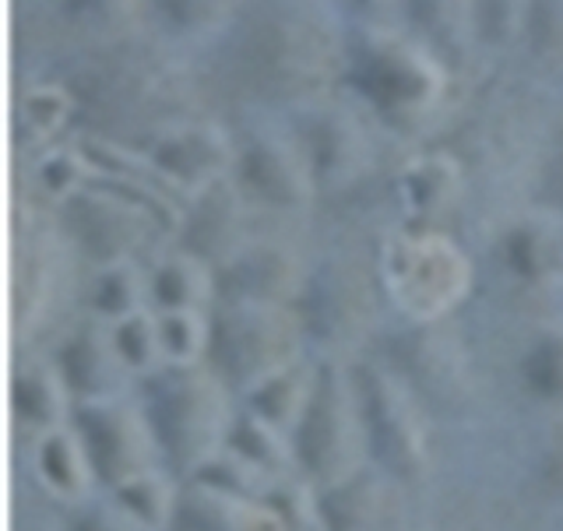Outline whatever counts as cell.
<instances>
[{
    "label": "cell",
    "instance_id": "obj_5",
    "mask_svg": "<svg viewBox=\"0 0 563 531\" xmlns=\"http://www.w3.org/2000/svg\"><path fill=\"white\" fill-rule=\"evenodd\" d=\"M225 117L236 141L233 184L243 198L261 215L310 219L321 204V193L286 110L264 102H236Z\"/></svg>",
    "mask_w": 563,
    "mask_h": 531
},
{
    "label": "cell",
    "instance_id": "obj_8",
    "mask_svg": "<svg viewBox=\"0 0 563 531\" xmlns=\"http://www.w3.org/2000/svg\"><path fill=\"white\" fill-rule=\"evenodd\" d=\"M137 148L148 155V163L158 169V176L187 204L208 187L233 176V158H236L233 128H229V117L222 120L211 110L166 123L163 131L148 134Z\"/></svg>",
    "mask_w": 563,
    "mask_h": 531
},
{
    "label": "cell",
    "instance_id": "obj_21",
    "mask_svg": "<svg viewBox=\"0 0 563 531\" xmlns=\"http://www.w3.org/2000/svg\"><path fill=\"white\" fill-rule=\"evenodd\" d=\"M145 289H152V281L145 272L137 268V261H117L96 268L92 278V310L106 321H123V317L137 313V303Z\"/></svg>",
    "mask_w": 563,
    "mask_h": 531
},
{
    "label": "cell",
    "instance_id": "obj_12",
    "mask_svg": "<svg viewBox=\"0 0 563 531\" xmlns=\"http://www.w3.org/2000/svg\"><path fill=\"white\" fill-rule=\"evenodd\" d=\"M264 222V219H261ZM289 236L251 233L233 257L216 268V289L222 299H254V303H282L303 289V261Z\"/></svg>",
    "mask_w": 563,
    "mask_h": 531
},
{
    "label": "cell",
    "instance_id": "obj_1",
    "mask_svg": "<svg viewBox=\"0 0 563 531\" xmlns=\"http://www.w3.org/2000/svg\"><path fill=\"white\" fill-rule=\"evenodd\" d=\"M352 18L339 0H246L205 67L236 102L292 106L339 88Z\"/></svg>",
    "mask_w": 563,
    "mask_h": 531
},
{
    "label": "cell",
    "instance_id": "obj_23",
    "mask_svg": "<svg viewBox=\"0 0 563 531\" xmlns=\"http://www.w3.org/2000/svg\"><path fill=\"white\" fill-rule=\"evenodd\" d=\"M158 339H163V352L169 359L187 363L211 342V328L201 321V310H163Z\"/></svg>",
    "mask_w": 563,
    "mask_h": 531
},
{
    "label": "cell",
    "instance_id": "obj_19",
    "mask_svg": "<svg viewBox=\"0 0 563 531\" xmlns=\"http://www.w3.org/2000/svg\"><path fill=\"white\" fill-rule=\"evenodd\" d=\"M515 57L563 85V0H528L525 32Z\"/></svg>",
    "mask_w": 563,
    "mask_h": 531
},
{
    "label": "cell",
    "instance_id": "obj_25",
    "mask_svg": "<svg viewBox=\"0 0 563 531\" xmlns=\"http://www.w3.org/2000/svg\"><path fill=\"white\" fill-rule=\"evenodd\" d=\"M352 22L401 25V0H339Z\"/></svg>",
    "mask_w": 563,
    "mask_h": 531
},
{
    "label": "cell",
    "instance_id": "obj_9",
    "mask_svg": "<svg viewBox=\"0 0 563 531\" xmlns=\"http://www.w3.org/2000/svg\"><path fill=\"white\" fill-rule=\"evenodd\" d=\"M208 349L229 377H272L292 359L296 321L282 310V303L222 299V310L211 321Z\"/></svg>",
    "mask_w": 563,
    "mask_h": 531
},
{
    "label": "cell",
    "instance_id": "obj_16",
    "mask_svg": "<svg viewBox=\"0 0 563 531\" xmlns=\"http://www.w3.org/2000/svg\"><path fill=\"white\" fill-rule=\"evenodd\" d=\"M246 0H145V25L194 57H208L233 29Z\"/></svg>",
    "mask_w": 563,
    "mask_h": 531
},
{
    "label": "cell",
    "instance_id": "obj_3",
    "mask_svg": "<svg viewBox=\"0 0 563 531\" xmlns=\"http://www.w3.org/2000/svg\"><path fill=\"white\" fill-rule=\"evenodd\" d=\"M342 85L405 145H427L448 131L475 81L457 78L405 25L352 22Z\"/></svg>",
    "mask_w": 563,
    "mask_h": 531
},
{
    "label": "cell",
    "instance_id": "obj_20",
    "mask_svg": "<svg viewBox=\"0 0 563 531\" xmlns=\"http://www.w3.org/2000/svg\"><path fill=\"white\" fill-rule=\"evenodd\" d=\"M528 0H472L475 43L486 67L510 60L521 46Z\"/></svg>",
    "mask_w": 563,
    "mask_h": 531
},
{
    "label": "cell",
    "instance_id": "obj_6",
    "mask_svg": "<svg viewBox=\"0 0 563 531\" xmlns=\"http://www.w3.org/2000/svg\"><path fill=\"white\" fill-rule=\"evenodd\" d=\"M377 272L391 303L412 321H437L472 286V257L448 229L391 222L377 240Z\"/></svg>",
    "mask_w": 563,
    "mask_h": 531
},
{
    "label": "cell",
    "instance_id": "obj_13",
    "mask_svg": "<svg viewBox=\"0 0 563 531\" xmlns=\"http://www.w3.org/2000/svg\"><path fill=\"white\" fill-rule=\"evenodd\" d=\"M261 211L243 198L240 187L233 184V176L216 187H208L187 204V215L176 243H184L187 251L205 257L208 264H219L225 257H233L240 246L251 240V233L261 225Z\"/></svg>",
    "mask_w": 563,
    "mask_h": 531
},
{
    "label": "cell",
    "instance_id": "obj_18",
    "mask_svg": "<svg viewBox=\"0 0 563 531\" xmlns=\"http://www.w3.org/2000/svg\"><path fill=\"white\" fill-rule=\"evenodd\" d=\"M14 166L29 169L25 190L46 208H60L67 198H75L78 190L92 184V163H88V155L75 134L57 141V145H49L46 152L29 158V163H14Z\"/></svg>",
    "mask_w": 563,
    "mask_h": 531
},
{
    "label": "cell",
    "instance_id": "obj_24",
    "mask_svg": "<svg viewBox=\"0 0 563 531\" xmlns=\"http://www.w3.org/2000/svg\"><path fill=\"white\" fill-rule=\"evenodd\" d=\"M536 201H545V204L563 208V117H560V123H556V134H553V141H550V152H545Z\"/></svg>",
    "mask_w": 563,
    "mask_h": 531
},
{
    "label": "cell",
    "instance_id": "obj_14",
    "mask_svg": "<svg viewBox=\"0 0 563 531\" xmlns=\"http://www.w3.org/2000/svg\"><path fill=\"white\" fill-rule=\"evenodd\" d=\"M78 99L53 75L18 78L14 106H11V141L14 163H29L49 145L78 131Z\"/></svg>",
    "mask_w": 563,
    "mask_h": 531
},
{
    "label": "cell",
    "instance_id": "obj_7",
    "mask_svg": "<svg viewBox=\"0 0 563 531\" xmlns=\"http://www.w3.org/2000/svg\"><path fill=\"white\" fill-rule=\"evenodd\" d=\"M64 236L88 264H117L145 257L158 240H173L145 208L123 198L120 190L92 180L75 198L53 208Z\"/></svg>",
    "mask_w": 563,
    "mask_h": 531
},
{
    "label": "cell",
    "instance_id": "obj_15",
    "mask_svg": "<svg viewBox=\"0 0 563 531\" xmlns=\"http://www.w3.org/2000/svg\"><path fill=\"white\" fill-rule=\"evenodd\" d=\"M401 25L416 32L462 81H479L486 60L475 43L472 0H401Z\"/></svg>",
    "mask_w": 563,
    "mask_h": 531
},
{
    "label": "cell",
    "instance_id": "obj_17",
    "mask_svg": "<svg viewBox=\"0 0 563 531\" xmlns=\"http://www.w3.org/2000/svg\"><path fill=\"white\" fill-rule=\"evenodd\" d=\"M148 281H152L148 292L158 303V310H205L208 299L219 292L211 264L176 240L169 243V251L158 254Z\"/></svg>",
    "mask_w": 563,
    "mask_h": 531
},
{
    "label": "cell",
    "instance_id": "obj_2",
    "mask_svg": "<svg viewBox=\"0 0 563 531\" xmlns=\"http://www.w3.org/2000/svg\"><path fill=\"white\" fill-rule=\"evenodd\" d=\"M43 75L60 78L78 99V131L141 145L184 117L208 113L216 85L201 57L166 43L148 25L113 43L70 53Z\"/></svg>",
    "mask_w": 563,
    "mask_h": 531
},
{
    "label": "cell",
    "instance_id": "obj_10",
    "mask_svg": "<svg viewBox=\"0 0 563 531\" xmlns=\"http://www.w3.org/2000/svg\"><path fill=\"white\" fill-rule=\"evenodd\" d=\"M387 193L395 222L448 229V222L462 219L465 211L468 169L444 141H427L398 158L387 176Z\"/></svg>",
    "mask_w": 563,
    "mask_h": 531
},
{
    "label": "cell",
    "instance_id": "obj_11",
    "mask_svg": "<svg viewBox=\"0 0 563 531\" xmlns=\"http://www.w3.org/2000/svg\"><path fill=\"white\" fill-rule=\"evenodd\" d=\"M507 278L528 289H563V208L532 201L489 236Z\"/></svg>",
    "mask_w": 563,
    "mask_h": 531
},
{
    "label": "cell",
    "instance_id": "obj_4",
    "mask_svg": "<svg viewBox=\"0 0 563 531\" xmlns=\"http://www.w3.org/2000/svg\"><path fill=\"white\" fill-rule=\"evenodd\" d=\"M278 110H286L299 145H303L324 204L360 198L369 187H377L387 163V145L401 141L345 85L303 102L278 106Z\"/></svg>",
    "mask_w": 563,
    "mask_h": 531
},
{
    "label": "cell",
    "instance_id": "obj_22",
    "mask_svg": "<svg viewBox=\"0 0 563 531\" xmlns=\"http://www.w3.org/2000/svg\"><path fill=\"white\" fill-rule=\"evenodd\" d=\"M521 377L532 395L545 401H563V321L542 328L521 359Z\"/></svg>",
    "mask_w": 563,
    "mask_h": 531
}]
</instances>
